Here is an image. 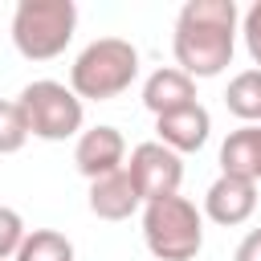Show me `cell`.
Instances as JSON below:
<instances>
[{"label": "cell", "instance_id": "ac0fdd59", "mask_svg": "<svg viewBox=\"0 0 261 261\" xmlns=\"http://www.w3.org/2000/svg\"><path fill=\"white\" fill-rule=\"evenodd\" d=\"M232 261H261V228H253L241 245H237V257Z\"/></svg>", "mask_w": 261, "mask_h": 261}, {"label": "cell", "instance_id": "5bb4252c", "mask_svg": "<svg viewBox=\"0 0 261 261\" xmlns=\"http://www.w3.org/2000/svg\"><path fill=\"white\" fill-rule=\"evenodd\" d=\"M16 261H73V245H69L61 232L41 228V232H33V237L20 241Z\"/></svg>", "mask_w": 261, "mask_h": 261}, {"label": "cell", "instance_id": "277c9868", "mask_svg": "<svg viewBox=\"0 0 261 261\" xmlns=\"http://www.w3.org/2000/svg\"><path fill=\"white\" fill-rule=\"evenodd\" d=\"M143 237L159 261H192L200 253V241H204L196 204L184 196L151 200L143 212Z\"/></svg>", "mask_w": 261, "mask_h": 261}, {"label": "cell", "instance_id": "8992f818", "mask_svg": "<svg viewBox=\"0 0 261 261\" xmlns=\"http://www.w3.org/2000/svg\"><path fill=\"white\" fill-rule=\"evenodd\" d=\"M126 175H130L139 200L151 204V200H167V196H175L179 175H184V163H179V155H175L171 147H163V143H139V147L130 151V167H126Z\"/></svg>", "mask_w": 261, "mask_h": 261}, {"label": "cell", "instance_id": "30bf717a", "mask_svg": "<svg viewBox=\"0 0 261 261\" xmlns=\"http://www.w3.org/2000/svg\"><path fill=\"white\" fill-rule=\"evenodd\" d=\"M135 208H139V192H135L130 175L122 167L90 184V212L94 216H102V220H126Z\"/></svg>", "mask_w": 261, "mask_h": 261}, {"label": "cell", "instance_id": "2e32d148", "mask_svg": "<svg viewBox=\"0 0 261 261\" xmlns=\"http://www.w3.org/2000/svg\"><path fill=\"white\" fill-rule=\"evenodd\" d=\"M20 241H24V224H20V216H16L12 208H0V261H4L8 253H16Z\"/></svg>", "mask_w": 261, "mask_h": 261}, {"label": "cell", "instance_id": "3957f363", "mask_svg": "<svg viewBox=\"0 0 261 261\" xmlns=\"http://www.w3.org/2000/svg\"><path fill=\"white\" fill-rule=\"evenodd\" d=\"M77 24L73 0H20L12 16V41L29 61H49L57 57Z\"/></svg>", "mask_w": 261, "mask_h": 261}, {"label": "cell", "instance_id": "52a82bcc", "mask_svg": "<svg viewBox=\"0 0 261 261\" xmlns=\"http://www.w3.org/2000/svg\"><path fill=\"white\" fill-rule=\"evenodd\" d=\"M122 151H126V143H122V135H118L114 126H94V130H86V135L77 139L73 163H77V171H82V175L102 179V175L118 171Z\"/></svg>", "mask_w": 261, "mask_h": 261}, {"label": "cell", "instance_id": "e0dca14e", "mask_svg": "<svg viewBox=\"0 0 261 261\" xmlns=\"http://www.w3.org/2000/svg\"><path fill=\"white\" fill-rule=\"evenodd\" d=\"M245 45H249V53H253V61L261 65V0L245 12Z\"/></svg>", "mask_w": 261, "mask_h": 261}, {"label": "cell", "instance_id": "7c38bea8", "mask_svg": "<svg viewBox=\"0 0 261 261\" xmlns=\"http://www.w3.org/2000/svg\"><path fill=\"white\" fill-rule=\"evenodd\" d=\"M220 167H224V175L261 179V126L232 130L220 147Z\"/></svg>", "mask_w": 261, "mask_h": 261}, {"label": "cell", "instance_id": "9c48e42d", "mask_svg": "<svg viewBox=\"0 0 261 261\" xmlns=\"http://www.w3.org/2000/svg\"><path fill=\"white\" fill-rule=\"evenodd\" d=\"M208 110L200 106V102H192V106H184V110H171V114H159V139H163V147H171V151H200L204 147V139H208Z\"/></svg>", "mask_w": 261, "mask_h": 261}, {"label": "cell", "instance_id": "5b68a950", "mask_svg": "<svg viewBox=\"0 0 261 261\" xmlns=\"http://www.w3.org/2000/svg\"><path fill=\"white\" fill-rule=\"evenodd\" d=\"M20 110L29 122V135L37 139H69L82 126V102L61 86V82H33L20 94Z\"/></svg>", "mask_w": 261, "mask_h": 261}, {"label": "cell", "instance_id": "4fadbf2b", "mask_svg": "<svg viewBox=\"0 0 261 261\" xmlns=\"http://www.w3.org/2000/svg\"><path fill=\"white\" fill-rule=\"evenodd\" d=\"M224 102H228V110H232L237 118L257 122V118H261V69L237 73V77L228 82V90H224Z\"/></svg>", "mask_w": 261, "mask_h": 261}, {"label": "cell", "instance_id": "8fae6325", "mask_svg": "<svg viewBox=\"0 0 261 261\" xmlns=\"http://www.w3.org/2000/svg\"><path fill=\"white\" fill-rule=\"evenodd\" d=\"M143 102L155 114H171V110H184L196 102V86L184 69H155L143 86Z\"/></svg>", "mask_w": 261, "mask_h": 261}, {"label": "cell", "instance_id": "7a4b0ae2", "mask_svg": "<svg viewBox=\"0 0 261 261\" xmlns=\"http://www.w3.org/2000/svg\"><path fill=\"white\" fill-rule=\"evenodd\" d=\"M135 73H139V53H135V45L122 41V37H102V41H94V45L82 49V57H77L73 69H69V82H73V90H77L82 98L102 102V98L122 94V90L135 82Z\"/></svg>", "mask_w": 261, "mask_h": 261}, {"label": "cell", "instance_id": "ba28073f", "mask_svg": "<svg viewBox=\"0 0 261 261\" xmlns=\"http://www.w3.org/2000/svg\"><path fill=\"white\" fill-rule=\"evenodd\" d=\"M204 208H208V216L216 224H241L257 208V184L253 179H241V175H220L208 188Z\"/></svg>", "mask_w": 261, "mask_h": 261}, {"label": "cell", "instance_id": "9a60e30c", "mask_svg": "<svg viewBox=\"0 0 261 261\" xmlns=\"http://www.w3.org/2000/svg\"><path fill=\"white\" fill-rule=\"evenodd\" d=\"M24 139H29V122H24L20 102H0V155L20 151Z\"/></svg>", "mask_w": 261, "mask_h": 261}, {"label": "cell", "instance_id": "6da1fadb", "mask_svg": "<svg viewBox=\"0 0 261 261\" xmlns=\"http://www.w3.org/2000/svg\"><path fill=\"white\" fill-rule=\"evenodd\" d=\"M232 0H192L175 20V61L192 77H216L232 61Z\"/></svg>", "mask_w": 261, "mask_h": 261}]
</instances>
